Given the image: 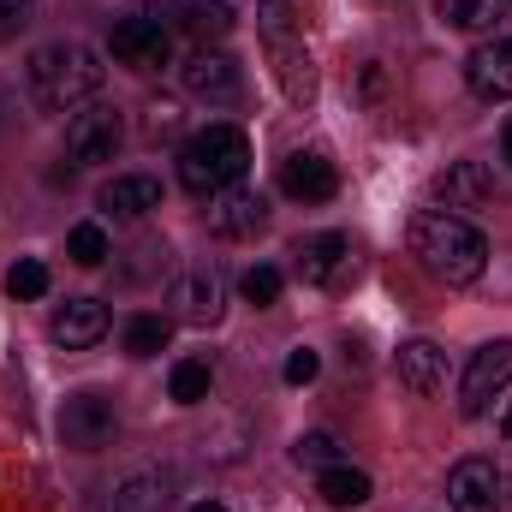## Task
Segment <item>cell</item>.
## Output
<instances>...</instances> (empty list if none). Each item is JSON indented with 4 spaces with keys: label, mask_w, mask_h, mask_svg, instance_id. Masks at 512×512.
I'll list each match as a JSON object with an SVG mask.
<instances>
[{
    "label": "cell",
    "mask_w": 512,
    "mask_h": 512,
    "mask_svg": "<svg viewBox=\"0 0 512 512\" xmlns=\"http://www.w3.org/2000/svg\"><path fill=\"white\" fill-rule=\"evenodd\" d=\"M251 173V137L239 126H203L179 143V185L191 197H215L227 185H245Z\"/></svg>",
    "instance_id": "3957f363"
},
{
    "label": "cell",
    "mask_w": 512,
    "mask_h": 512,
    "mask_svg": "<svg viewBox=\"0 0 512 512\" xmlns=\"http://www.w3.org/2000/svg\"><path fill=\"white\" fill-rule=\"evenodd\" d=\"M114 435H120V411H114L108 393L84 387V393H72L60 405V441L72 453H102V447H114Z\"/></svg>",
    "instance_id": "277c9868"
},
{
    "label": "cell",
    "mask_w": 512,
    "mask_h": 512,
    "mask_svg": "<svg viewBox=\"0 0 512 512\" xmlns=\"http://www.w3.org/2000/svg\"><path fill=\"white\" fill-rule=\"evenodd\" d=\"M501 435H507V441H512V405H507V417H501Z\"/></svg>",
    "instance_id": "8d00e7d4"
},
{
    "label": "cell",
    "mask_w": 512,
    "mask_h": 512,
    "mask_svg": "<svg viewBox=\"0 0 512 512\" xmlns=\"http://www.w3.org/2000/svg\"><path fill=\"white\" fill-rule=\"evenodd\" d=\"M507 12H512V0H435V18H441L447 30H465V36L495 30Z\"/></svg>",
    "instance_id": "7402d4cb"
},
{
    "label": "cell",
    "mask_w": 512,
    "mask_h": 512,
    "mask_svg": "<svg viewBox=\"0 0 512 512\" xmlns=\"http://www.w3.org/2000/svg\"><path fill=\"white\" fill-rule=\"evenodd\" d=\"M435 197H441V209H489V197H495V173L483 167V161H453L441 179H435Z\"/></svg>",
    "instance_id": "ac0fdd59"
},
{
    "label": "cell",
    "mask_w": 512,
    "mask_h": 512,
    "mask_svg": "<svg viewBox=\"0 0 512 512\" xmlns=\"http://www.w3.org/2000/svg\"><path fill=\"white\" fill-rule=\"evenodd\" d=\"M108 48H114V60L131 66V72H161L167 60H173V30L143 6V12H131L114 24V36H108Z\"/></svg>",
    "instance_id": "5b68a950"
},
{
    "label": "cell",
    "mask_w": 512,
    "mask_h": 512,
    "mask_svg": "<svg viewBox=\"0 0 512 512\" xmlns=\"http://www.w3.org/2000/svg\"><path fill=\"white\" fill-rule=\"evenodd\" d=\"M102 334H108V304L102 298H66L48 316V340L66 346V352H90V346H102Z\"/></svg>",
    "instance_id": "9a60e30c"
},
{
    "label": "cell",
    "mask_w": 512,
    "mask_h": 512,
    "mask_svg": "<svg viewBox=\"0 0 512 512\" xmlns=\"http://www.w3.org/2000/svg\"><path fill=\"white\" fill-rule=\"evenodd\" d=\"M268 54H274L280 90H286L292 102H316V60H310V48L298 42V30H292V36H268Z\"/></svg>",
    "instance_id": "d6986e66"
},
{
    "label": "cell",
    "mask_w": 512,
    "mask_h": 512,
    "mask_svg": "<svg viewBox=\"0 0 512 512\" xmlns=\"http://www.w3.org/2000/svg\"><path fill=\"white\" fill-rule=\"evenodd\" d=\"M358 90H364V102H382V90H387V66H382V60H364Z\"/></svg>",
    "instance_id": "836d02e7"
},
{
    "label": "cell",
    "mask_w": 512,
    "mask_h": 512,
    "mask_svg": "<svg viewBox=\"0 0 512 512\" xmlns=\"http://www.w3.org/2000/svg\"><path fill=\"white\" fill-rule=\"evenodd\" d=\"M173 316L185 322V328H215L221 316H227V274L221 268H191L179 286H173Z\"/></svg>",
    "instance_id": "8fae6325"
},
{
    "label": "cell",
    "mask_w": 512,
    "mask_h": 512,
    "mask_svg": "<svg viewBox=\"0 0 512 512\" xmlns=\"http://www.w3.org/2000/svg\"><path fill=\"white\" fill-rule=\"evenodd\" d=\"M179 84H185V96H197V102H209V108H227V102H239V90H245L233 54H221V48H191V54L179 60Z\"/></svg>",
    "instance_id": "52a82bcc"
},
{
    "label": "cell",
    "mask_w": 512,
    "mask_h": 512,
    "mask_svg": "<svg viewBox=\"0 0 512 512\" xmlns=\"http://www.w3.org/2000/svg\"><path fill=\"white\" fill-rule=\"evenodd\" d=\"M167 30H185V36H197V48H209V42H221L233 24H239V12L227 6V0H161V6H149Z\"/></svg>",
    "instance_id": "7c38bea8"
},
{
    "label": "cell",
    "mask_w": 512,
    "mask_h": 512,
    "mask_svg": "<svg viewBox=\"0 0 512 512\" xmlns=\"http://www.w3.org/2000/svg\"><path fill=\"white\" fill-rule=\"evenodd\" d=\"M203 203H209L203 221H209L215 239H256V233L268 227V197L251 191V185H227V191H215V197H203Z\"/></svg>",
    "instance_id": "30bf717a"
},
{
    "label": "cell",
    "mask_w": 512,
    "mask_h": 512,
    "mask_svg": "<svg viewBox=\"0 0 512 512\" xmlns=\"http://www.w3.org/2000/svg\"><path fill=\"white\" fill-rule=\"evenodd\" d=\"M161 507H167V477H155V471L131 477L126 489L114 495V512H161Z\"/></svg>",
    "instance_id": "cb8c5ba5"
},
{
    "label": "cell",
    "mask_w": 512,
    "mask_h": 512,
    "mask_svg": "<svg viewBox=\"0 0 512 512\" xmlns=\"http://www.w3.org/2000/svg\"><path fill=\"white\" fill-rule=\"evenodd\" d=\"M66 256H72L78 268H102V262L114 256V245H108V233H102L96 221H78V227L66 233Z\"/></svg>",
    "instance_id": "d4e9b609"
},
{
    "label": "cell",
    "mask_w": 512,
    "mask_h": 512,
    "mask_svg": "<svg viewBox=\"0 0 512 512\" xmlns=\"http://www.w3.org/2000/svg\"><path fill=\"white\" fill-rule=\"evenodd\" d=\"M316 370H322V358H316L310 346H298V352L286 358V370H280V376H286L292 387H304V382H316Z\"/></svg>",
    "instance_id": "d6a6232c"
},
{
    "label": "cell",
    "mask_w": 512,
    "mask_h": 512,
    "mask_svg": "<svg viewBox=\"0 0 512 512\" xmlns=\"http://www.w3.org/2000/svg\"><path fill=\"white\" fill-rule=\"evenodd\" d=\"M120 143H126V120H120V108H114V102H90V108H78V114H72V126H66V155H72L78 167L114 161V155H120Z\"/></svg>",
    "instance_id": "8992f818"
},
{
    "label": "cell",
    "mask_w": 512,
    "mask_h": 512,
    "mask_svg": "<svg viewBox=\"0 0 512 512\" xmlns=\"http://www.w3.org/2000/svg\"><path fill=\"white\" fill-rule=\"evenodd\" d=\"M173 340V322L167 316H131L126 322V352L131 358H161Z\"/></svg>",
    "instance_id": "603a6c76"
},
{
    "label": "cell",
    "mask_w": 512,
    "mask_h": 512,
    "mask_svg": "<svg viewBox=\"0 0 512 512\" xmlns=\"http://www.w3.org/2000/svg\"><path fill=\"white\" fill-rule=\"evenodd\" d=\"M185 512H227L221 501H197V507H185Z\"/></svg>",
    "instance_id": "e575fe53"
},
{
    "label": "cell",
    "mask_w": 512,
    "mask_h": 512,
    "mask_svg": "<svg viewBox=\"0 0 512 512\" xmlns=\"http://www.w3.org/2000/svg\"><path fill=\"white\" fill-rule=\"evenodd\" d=\"M239 292L251 298L256 310H268V304L280 298V268H268V262H256V268H245V274H239Z\"/></svg>",
    "instance_id": "f1b7e54d"
},
{
    "label": "cell",
    "mask_w": 512,
    "mask_h": 512,
    "mask_svg": "<svg viewBox=\"0 0 512 512\" xmlns=\"http://www.w3.org/2000/svg\"><path fill=\"white\" fill-rule=\"evenodd\" d=\"M143 131H149V143L179 137V102H149V120H143Z\"/></svg>",
    "instance_id": "4dcf8cb0"
},
{
    "label": "cell",
    "mask_w": 512,
    "mask_h": 512,
    "mask_svg": "<svg viewBox=\"0 0 512 512\" xmlns=\"http://www.w3.org/2000/svg\"><path fill=\"white\" fill-rule=\"evenodd\" d=\"M96 209L114 215V221H143L149 209H161V179H149V173H114L96 191Z\"/></svg>",
    "instance_id": "e0dca14e"
},
{
    "label": "cell",
    "mask_w": 512,
    "mask_h": 512,
    "mask_svg": "<svg viewBox=\"0 0 512 512\" xmlns=\"http://www.w3.org/2000/svg\"><path fill=\"white\" fill-rule=\"evenodd\" d=\"M6 292H12V298H42V292H48V268H42L36 256H18V262L6 268Z\"/></svg>",
    "instance_id": "83f0119b"
},
{
    "label": "cell",
    "mask_w": 512,
    "mask_h": 512,
    "mask_svg": "<svg viewBox=\"0 0 512 512\" xmlns=\"http://www.w3.org/2000/svg\"><path fill=\"white\" fill-rule=\"evenodd\" d=\"M209 387H215V370H209L203 358L173 364V382H167V393H173L179 405H203V399H209Z\"/></svg>",
    "instance_id": "484cf974"
},
{
    "label": "cell",
    "mask_w": 512,
    "mask_h": 512,
    "mask_svg": "<svg viewBox=\"0 0 512 512\" xmlns=\"http://www.w3.org/2000/svg\"><path fill=\"white\" fill-rule=\"evenodd\" d=\"M501 149H507V161H512V120H507V131H501Z\"/></svg>",
    "instance_id": "d590c367"
},
{
    "label": "cell",
    "mask_w": 512,
    "mask_h": 512,
    "mask_svg": "<svg viewBox=\"0 0 512 512\" xmlns=\"http://www.w3.org/2000/svg\"><path fill=\"white\" fill-rule=\"evenodd\" d=\"M405 245L417 256V268L441 286H471L489 268V239L453 209H417L405 227Z\"/></svg>",
    "instance_id": "6da1fadb"
},
{
    "label": "cell",
    "mask_w": 512,
    "mask_h": 512,
    "mask_svg": "<svg viewBox=\"0 0 512 512\" xmlns=\"http://www.w3.org/2000/svg\"><path fill=\"white\" fill-rule=\"evenodd\" d=\"M292 268H298L304 286H346L352 268H358V251H352L346 233H310V239L292 245Z\"/></svg>",
    "instance_id": "9c48e42d"
},
{
    "label": "cell",
    "mask_w": 512,
    "mask_h": 512,
    "mask_svg": "<svg viewBox=\"0 0 512 512\" xmlns=\"http://www.w3.org/2000/svg\"><path fill=\"white\" fill-rule=\"evenodd\" d=\"M280 191H286L292 203H328V197L340 191V173H334V161H328L322 149H292V155L280 161Z\"/></svg>",
    "instance_id": "5bb4252c"
},
{
    "label": "cell",
    "mask_w": 512,
    "mask_h": 512,
    "mask_svg": "<svg viewBox=\"0 0 512 512\" xmlns=\"http://www.w3.org/2000/svg\"><path fill=\"white\" fill-rule=\"evenodd\" d=\"M465 84H471V96H483V102H512V36H495V42L471 48Z\"/></svg>",
    "instance_id": "2e32d148"
},
{
    "label": "cell",
    "mask_w": 512,
    "mask_h": 512,
    "mask_svg": "<svg viewBox=\"0 0 512 512\" xmlns=\"http://www.w3.org/2000/svg\"><path fill=\"white\" fill-rule=\"evenodd\" d=\"M501 471L495 459H459L447 471V507L453 512H501Z\"/></svg>",
    "instance_id": "4fadbf2b"
},
{
    "label": "cell",
    "mask_w": 512,
    "mask_h": 512,
    "mask_svg": "<svg viewBox=\"0 0 512 512\" xmlns=\"http://www.w3.org/2000/svg\"><path fill=\"white\" fill-rule=\"evenodd\" d=\"M292 459H298V465H310V471H328V465H340V435L310 429V435H298V441H292Z\"/></svg>",
    "instance_id": "4316f807"
},
{
    "label": "cell",
    "mask_w": 512,
    "mask_h": 512,
    "mask_svg": "<svg viewBox=\"0 0 512 512\" xmlns=\"http://www.w3.org/2000/svg\"><path fill=\"white\" fill-rule=\"evenodd\" d=\"M131 256H137V262L126 268L131 280H155V274H167V268H173V251H167L161 239H143V245H131Z\"/></svg>",
    "instance_id": "f546056e"
},
{
    "label": "cell",
    "mask_w": 512,
    "mask_h": 512,
    "mask_svg": "<svg viewBox=\"0 0 512 512\" xmlns=\"http://www.w3.org/2000/svg\"><path fill=\"white\" fill-rule=\"evenodd\" d=\"M24 90L42 114H78L102 90V60L90 42H42L24 66Z\"/></svg>",
    "instance_id": "7a4b0ae2"
},
{
    "label": "cell",
    "mask_w": 512,
    "mask_h": 512,
    "mask_svg": "<svg viewBox=\"0 0 512 512\" xmlns=\"http://www.w3.org/2000/svg\"><path fill=\"white\" fill-rule=\"evenodd\" d=\"M507 387H512V340H489V346H477V352H471V364H465L459 411H465V417H483V411H489V399H495V393H507Z\"/></svg>",
    "instance_id": "ba28073f"
},
{
    "label": "cell",
    "mask_w": 512,
    "mask_h": 512,
    "mask_svg": "<svg viewBox=\"0 0 512 512\" xmlns=\"http://www.w3.org/2000/svg\"><path fill=\"white\" fill-rule=\"evenodd\" d=\"M36 0H0V42H18V30L30 24Z\"/></svg>",
    "instance_id": "1f68e13d"
},
{
    "label": "cell",
    "mask_w": 512,
    "mask_h": 512,
    "mask_svg": "<svg viewBox=\"0 0 512 512\" xmlns=\"http://www.w3.org/2000/svg\"><path fill=\"white\" fill-rule=\"evenodd\" d=\"M316 495L328 501V507H364L370 495H376V483H370V471H358V465H328V471H316Z\"/></svg>",
    "instance_id": "44dd1931"
},
{
    "label": "cell",
    "mask_w": 512,
    "mask_h": 512,
    "mask_svg": "<svg viewBox=\"0 0 512 512\" xmlns=\"http://www.w3.org/2000/svg\"><path fill=\"white\" fill-rule=\"evenodd\" d=\"M399 382L411 387V393H435V387L447 382V352L435 340H405L399 346Z\"/></svg>",
    "instance_id": "ffe728a7"
}]
</instances>
